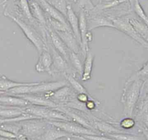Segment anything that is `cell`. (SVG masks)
Here are the masks:
<instances>
[{"instance_id":"30","label":"cell","mask_w":148,"mask_h":140,"mask_svg":"<svg viewBox=\"0 0 148 140\" xmlns=\"http://www.w3.org/2000/svg\"><path fill=\"white\" fill-rule=\"evenodd\" d=\"M46 27L52 29L54 31H71L69 25H65L61 22L51 17H46Z\"/></svg>"},{"instance_id":"5","label":"cell","mask_w":148,"mask_h":140,"mask_svg":"<svg viewBox=\"0 0 148 140\" xmlns=\"http://www.w3.org/2000/svg\"><path fill=\"white\" fill-rule=\"evenodd\" d=\"M21 129L19 134L27 137L29 140L39 138L47 128L49 123L46 120L32 119L20 121Z\"/></svg>"},{"instance_id":"43","label":"cell","mask_w":148,"mask_h":140,"mask_svg":"<svg viewBox=\"0 0 148 140\" xmlns=\"http://www.w3.org/2000/svg\"><path fill=\"white\" fill-rule=\"evenodd\" d=\"M73 138H77L80 140H88V139L85 138L84 137H82V135H73Z\"/></svg>"},{"instance_id":"27","label":"cell","mask_w":148,"mask_h":140,"mask_svg":"<svg viewBox=\"0 0 148 140\" xmlns=\"http://www.w3.org/2000/svg\"><path fill=\"white\" fill-rule=\"evenodd\" d=\"M133 11L142 20V22L148 27V16L145 13L138 0H129Z\"/></svg>"},{"instance_id":"13","label":"cell","mask_w":148,"mask_h":140,"mask_svg":"<svg viewBox=\"0 0 148 140\" xmlns=\"http://www.w3.org/2000/svg\"><path fill=\"white\" fill-rule=\"evenodd\" d=\"M49 49L53 60L51 67L53 75L57 72H66L68 69V61L51 45H49Z\"/></svg>"},{"instance_id":"41","label":"cell","mask_w":148,"mask_h":140,"mask_svg":"<svg viewBox=\"0 0 148 140\" xmlns=\"http://www.w3.org/2000/svg\"><path fill=\"white\" fill-rule=\"evenodd\" d=\"M142 133H143L146 140H148V130L146 129H145L144 128H142Z\"/></svg>"},{"instance_id":"15","label":"cell","mask_w":148,"mask_h":140,"mask_svg":"<svg viewBox=\"0 0 148 140\" xmlns=\"http://www.w3.org/2000/svg\"><path fill=\"white\" fill-rule=\"evenodd\" d=\"M45 14L48 15V17L58 20L62 23L68 25L66 17L58 11L53 5H51L47 0H35Z\"/></svg>"},{"instance_id":"11","label":"cell","mask_w":148,"mask_h":140,"mask_svg":"<svg viewBox=\"0 0 148 140\" xmlns=\"http://www.w3.org/2000/svg\"><path fill=\"white\" fill-rule=\"evenodd\" d=\"M52 57L49 51V49H44L40 54L39 59L35 66L36 72L38 73L47 72L50 75H53L52 67Z\"/></svg>"},{"instance_id":"24","label":"cell","mask_w":148,"mask_h":140,"mask_svg":"<svg viewBox=\"0 0 148 140\" xmlns=\"http://www.w3.org/2000/svg\"><path fill=\"white\" fill-rule=\"evenodd\" d=\"M24 112L23 108L0 105V117L10 119L20 116Z\"/></svg>"},{"instance_id":"40","label":"cell","mask_w":148,"mask_h":140,"mask_svg":"<svg viewBox=\"0 0 148 140\" xmlns=\"http://www.w3.org/2000/svg\"><path fill=\"white\" fill-rule=\"evenodd\" d=\"M92 40V34L91 31H88L87 34H86V40L87 43H88L89 42H91Z\"/></svg>"},{"instance_id":"46","label":"cell","mask_w":148,"mask_h":140,"mask_svg":"<svg viewBox=\"0 0 148 140\" xmlns=\"http://www.w3.org/2000/svg\"><path fill=\"white\" fill-rule=\"evenodd\" d=\"M17 140H18V139H17Z\"/></svg>"},{"instance_id":"4","label":"cell","mask_w":148,"mask_h":140,"mask_svg":"<svg viewBox=\"0 0 148 140\" xmlns=\"http://www.w3.org/2000/svg\"><path fill=\"white\" fill-rule=\"evenodd\" d=\"M23 110L24 112L31 114L40 119L71 121L68 116L56 108L29 104L23 108Z\"/></svg>"},{"instance_id":"21","label":"cell","mask_w":148,"mask_h":140,"mask_svg":"<svg viewBox=\"0 0 148 140\" xmlns=\"http://www.w3.org/2000/svg\"><path fill=\"white\" fill-rule=\"evenodd\" d=\"M28 3L31 13L33 18L40 25L46 27V17L45 13L35 0H29Z\"/></svg>"},{"instance_id":"28","label":"cell","mask_w":148,"mask_h":140,"mask_svg":"<svg viewBox=\"0 0 148 140\" xmlns=\"http://www.w3.org/2000/svg\"><path fill=\"white\" fill-rule=\"evenodd\" d=\"M63 75L65 78L68 83H69L71 86L72 89L77 94L79 93L88 94L86 89L84 87V86L79 81H77V79H76L72 75L68 72H64L63 73Z\"/></svg>"},{"instance_id":"38","label":"cell","mask_w":148,"mask_h":140,"mask_svg":"<svg viewBox=\"0 0 148 140\" xmlns=\"http://www.w3.org/2000/svg\"><path fill=\"white\" fill-rule=\"evenodd\" d=\"M85 105L88 110H91L95 109V108L97 107V102H96V101L92 98L89 99L85 103Z\"/></svg>"},{"instance_id":"35","label":"cell","mask_w":148,"mask_h":140,"mask_svg":"<svg viewBox=\"0 0 148 140\" xmlns=\"http://www.w3.org/2000/svg\"><path fill=\"white\" fill-rule=\"evenodd\" d=\"M136 78L142 79V78L148 76V60L144 64L142 67L133 75Z\"/></svg>"},{"instance_id":"6","label":"cell","mask_w":148,"mask_h":140,"mask_svg":"<svg viewBox=\"0 0 148 140\" xmlns=\"http://www.w3.org/2000/svg\"><path fill=\"white\" fill-rule=\"evenodd\" d=\"M112 20L115 29L128 35L141 46L148 50V43L145 40L136 32L132 25L129 22V19L125 17L110 18Z\"/></svg>"},{"instance_id":"2","label":"cell","mask_w":148,"mask_h":140,"mask_svg":"<svg viewBox=\"0 0 148 140\" xmlns=\"http://www.w3.org/2000/svg\"><path fill=\"white\" fill-rule=\"evenodd\" d=\"M4 15L12 19L22 30L27 38L33 44L40 54L44 49H49L48 32L43 33L34 25L5 11Z\"/></svg>"},{"instance_id":"29","label":"cell","mask_w":148,"mask_h":140,"mask_svg":"<svg viewBox=\"0 0 148 140\" xmlns=\"http://www.w3.org/2000/svg\"><path fill=\"white\" fill-rule=\"evenodd\" d=\"M68 61L71 62L72 66L75 69L76 72H77V73H78L82 76L83 64L78 56V54L76 53L69 51L68 54Z\"/></svg>"},{"instance_id":"33","label":"cell","mask_w":148,"mask_h":140,"mask_svg":"<svg viewBox=\"0 0 148 140\" xmlns=\"http://www.w3.org/2000/svg\"><path fill=\"white\" fill-rule=\"evenodd\" d=\"M58 11H59L65 17L66 15L67 5L65 0H47Z\"/></svg>"},{"instance_id":"45","label":"cell","mask_w":148,"mask_h":140,"mask_svg":"<svg viewBox=\"0 0 148 140\" xmlns=\"http://www.w3.org/2000/svg\"><path fill=\"white\" fill-rule=\"evenodd\" d=\"M17 1V0H12V1H13V2H16V1Z\"/></svg>"},{"instance_id":"34","label":"cell","mask_w":148,"mask_h":140,"mask_svg":"<svg viewBox=\"0 0 148 140\" xmlns=\"http://www.w3.org/2000/svg\"><path fill=\"white\" fill-rule=\"evenodd\" d=\"M135 125V121L131 117H126L121 120L120 126L124 129H130Z\"/></svg>"},{"instance_id":"12","label":"cell","mask_w":148,"mask_h":140,"mask_svg":"<svg viewBox=\"0 0 148 140\" xmlns=\"http://www.w3.org/2000/svg\"><path fill=\"white\" fill-rule=\"evenodd\" d=\"M79 31L80 34V50L83 54V56L85 57L86 54L88 50H89L88 43L86 40V34L88 32V27H87V20L86 12L82 10L79 13Z\"/></svg>"},{"instance_id":"19","label":"cell","mask_w":148,"mask_h":140,"mask_svg":"<svg viewBox=\"0 0 148 140\" xmlns=\"http://www.w3.org/2000/svg\"><path fill=\"white\" fill-rule=\"evenodd\" d=\"M87 20L88 31H90L99 27L114 28L110 17H106L102 16H93L90 17H87Z\"/></svg>"},{"instance_id":"8","label":"cell","mask_w":148,"mask_h":140,"mask_svg":"<svg viewBox=\"0 0 148 140\" xmlns=\"http://www.w3.org/2000/svg\"><path fill=\"white\" fill-rule=\"evenodd\" d=\"M76 97V94L68 86H65L50 93L49 97L58 105L64 104L72 101Z\"/></svg>"},{"instance_id":"10","label":"cell","mask_w":148,"mask_h":140,"mask_svg":"<svg viewBox=\"0 0 148 140\" xmlns=\"http://www.w3.org/2000/svg\"><path fill=\"white\" fill-rule=\"evenodd\" d=\"M20 97L27 101L29 104L56 108L58 105L53 101L51 98L43 94H22L17 95Z\"/></svg>"},{"instance_id":"18","label":"cell","mask_w":148,"mask_h":140,"mask_svg":"<svg viewBox=\"0 0 148 140\" xmlns=\"http://www.w3.org/2000/svg\"><path fill=\"white\" fill-rule=\"evenodd\" d=\"M136 119L148 130V91L137 105Z\"/></svg>"},{"instance_id":"37","label":"cell","mask_w":148,"mask_h":140,"mask_svg":"<svg viewBox=\"0 0 148 140\" xmlns=\"http://www.w3.org/2000/svg\"><path fill=\"white\" fill-rule=\"evenodd\" d=\"M76 99L82 102V103H86L89 99L92 98L91 96L89 94H86V93H79L76 95Z\"/></svg>"},{"instance_id":"17","label":"cell","mask_w":148,"mask_h":140,"mask_svg":"<svg viewBox=\"0 0 148 140\" xmlns=\"http://www.w3.org/2000/svg\"><path fill=\"white\" fill-rule=\"evenodd\" d=\"M55 32L61 39L69 51L78 54L80 49V45L71 31Z\"/></svg>"},{"instance_id":"25","label":"cell","mask_w":148,"mask_h":140,"mask_svg":"<svg viewBox=\"0 0 148 140\" xmlns=\"http://www.w3.org/2000/svg\"><path fill=\"white\" fill-rule=\"evenodd\" d=\"M92 127L94 129L95 128L97 130L103 132L106 135L113 133L123 132L112 124L103 121H94L92 122Z\"/></svg>"},{"instance_id":"14","label":"cell","mask_w":148,"mask_h":140,"mask_svg":"<svg viewBox=\"0 0 148 140\" xmlns=\"http://www.w3.org/2000/svg\"><path fill=\"white\" fill-rule=\"evenodd\" d=\"M46 28L48 32V38L50 41V45H51L68 61L69 50L54 30L47 27H46Z\"/></svg>"},{"instance_id":"36","label":"cell","mask_w":148,"mask_h":140,"mask_svg":"<svg viewBox=\"0 0 148 140\" xmlns=\"http://www.w3.org/2000/svg\"><path fill=\"white\" fill-rule=\"evenodd\" d=\"M82 136L88 140H115L109 137L102 136L99 135H84Z\"/></svg>"},{"instance_id":"42","label":"cell","mask_w":148,"mask_h":140,"mask_svg":"<svg viewBox=\"0 0 148 140\" xmlns=\"http://www.w3.org/2000/svg\"><path fill=\"white\" fill-rule=\"evenodd\" d=\"M17 139L18 140H29V139L25 137V135H23V134H19L17 136Z\"/></svg>"},{"instance_id":"31","label":"cell","mask_w":148,"mask_h":140,"mask_svg":"<svg viewBox=\"0 0 148 140\" xmlns=\"http://www.w3.org/2000/svg\"><path fill=\"white\" fill-rule=\"evenodd\" d=\"M0 128L10 132L16 136L20 134L21 126L20 122H4L0 123Z\"/></svg>"},{"instance_id":"3","label":"cell","mask_w":148,"mask_h":140,"mask_svg":"<svg viewBox=\"0 0 148 140\" xmlns=\"http://www.w3.org/2000/svg\"><path fill=\"white\" fill-rule=\"evenodd\" d=\"M66 85H68L66 80L36 82L33 84L14 87L9 90L6 94L14 95L22 94H49Z\"/></svg>"},{"instance_id":"7","label":"cell","mask_w":148,"mask_h":140,"mask_svg":"<svg viewBox=\"0 0 148 140\" xmlns=\"http://www.w3.org/2000/svg\"><path fill=\"white\" fill-rule=\"evenodd\" d=\"M47 122L57 127L61 130L72 134L73 135H98L93 130L84 127L72 121L65 120H47Z\"/></svg>"},{"instance_id":"20","label":"cell","mask_w":148,"mask_h":140,"mask_svg":"<svg viewBox=\"0 0 148 140\" xmlns=\"http://www.w3.org/2000/svg\"><path fill=\"white\" fill-rule=\"evenodd\" d=\"M29 104L27 101L17 95L6 93L0 95V105L24 108Z\"/></svg>"},{"instance_id":"1","label":"cell","mask_w":148,"mask_h":140,"mask_svg":"<svg viewBox=\"0 0 148 140\" xmlns=\"http://www.w3.org/2000/svg\"><path fill=\"white\" fill-rule=\"evenodd\" d=\"M142 79L132 76L126 82L121 97V102L123 105V114L125 117H131L133 111L139 99Z\"/></svg>"},{"instance_id":"23","label":"cell","mask_w":148,"mask_h":140,"mask_svg":"<svg viewBox=\"0 0 148 140\" xmlns=\"http://www.w3.org/2000/svg\"><path fill=\"white\" fill-rule=\"evenodd\" d=\"M36 82H18L8 79L4 75H0V92L6 93L9 90L19 86L31 85Z\"/></svg>"},{"instance_id":"47","label":"cell","mask_w":148,"mask_h":140,"mask_svg":"<svg viewBox=\"0 0 148 140\" xmlns=\"http://www.w3.org/2000/svg\"><path fill=\"white\" fill-rule=\"evenodd\" d=\"M0 119H1V117H0Z\"/></svg>"},{"instance_id":"39","label":"cell","mask_w":148,"mask_h":140,"mask_svg":"<svg viewBox=\"0 0 148 140\" xmlns=\"http://www.w3.org/2000/svg\"><path fill=\"white\" fill-rule=\"evenodd\" d=\"M0 136L3 137H6V138H17V136H16L15 134L1 128H0Z\"/></svg>"},{"instance_id":"16","label":"cell","mask_w":148,"mask_h":140,"mask_svg":"<svg viewBox=\"0 0 148 140\" xmlns=\"http://www.w3.org/2000/svg\"><path fill=\"white\" fill-rule=\"evenodd\" d=\"M66 19L74 36L76 37L79 45H80L81 39L79 27V18L74 12L71 4H68Z\"/></svg>"},{"instance_id":"44","label":"cell","mask_w":148,"mask_h":140,"mask_svg":"<svg viewBox=\"0 0 148 140\" xmlns=\"http://www.w3.org/2000/svg\"><path fill=\"white\" fill-rule=\"evenodd\" d=\"M0 140H17V138H6L0 136Z\"/></svg>"},{"instance_id":"22","label":"cell","mask_w":148,"mask_h":140,"mask_svg":"<svg viewBox=\"0 0 148 140\" xmlns=\"http://www.w3.org/2000/svg\"><path fill=\"white\" fill-rule=\"evenodd\" d=\"M94 58L95 55L90 50H88L86 54L85 60L83 63V73L81 78L82 81L86 82L91 79Z\"/></svg>"},{"instance_id":"32","label":"cell","mask_w":148,"mask_h":140,"mask_svg":"<svg viewBox=\"0 0 148 140\" xmlns=\"http://www.w3.org/2000/svg\"><path fill=\"white\" fill-rule=\"evenodd\" d=\"M107 135L115 140H142L141 138L136 135L125 132L109 134H107Z\"/></svg>"},{"instance_id":"9","label":"cell","mask_w":148,"mask_h":140,"mask_svg":"<svg viewBox=\"0 0 148 140\" xmlns=\"http://www.w3.org/2000/svg\"><path fill=\"white\" fill-rule=\"evenodd\" d=\"M64 138L70 140L71 138H73V135L69 134L49 123L43 134L39 138L35 140H59Z\"/></svg>"},{"instance_id":"26","label":"cell","mask_w":148,"mask_h":140,"mask_svg":"<svg viewBox=\"0 0 148 140\" xmlns=\"http://www.w3.org/2000/svg\"><path fill=\"white\" fill-rule=\"evenodd\" d=\"M129 22L145 40L148 38V27L146 24L134 18L129 19Z\"/></svg>"}]
</instances>
